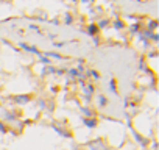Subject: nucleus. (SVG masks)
<instances>
[{
  "mask_svg": "<svg viewBox=\"0 0 159 150\" xmlns=\"http://www.w3.org/2000/svg\"><path fill=\"white\" fill-rule=\"evenodd\" d=\"M20 47H22V49H25V50H28V52H31V53H36V55H39V56L42 55L36 47H31V45H28V44H20Z\"/></svg>",
  "mask_w": 159,
  "mask_h": 150,
  "instance_id": "1",
  "label": "nucleus"
},
{
  "mask_svg": "<svg viewBox=\"0 0 159 150\" xmlns=\"http://www.w3.org/2000/svg\"><path fill=\"white\" fill-rule=\"evenodd\" d=\"M95 30H97V25H91V27H89V33H91V35H94Z\"/></svg>",
  "mask_w": 159,
  "mask_h": 150,
  "instance_id": "6",
  "label": "nucleus"
},
{
  "mask_svg": "<svg viewBox=\"0 0 159 150\" xmlns=\"http://www.w3.org/2000/svg\"><path fill=\"white\" fill-rule=\"evenodd\" d=\"M84 124H86L89 128H94V127L97 125V120H95V119H84Z\"/></svg>",
  "mask_w": 159,
  "mask_h": 150,
  "instance_id": "3",
  "label": "nucleus"
},
{
  "mask_svg": "<svg viewBox=\"0 0 159 150\" xmlns=\"http://www.w3.org/2000/svg\"><path fill=\"white\" fill-rule=\"evenodd\" d=\"M39 58H41V63H44V64H48V63H50V59H48V58H45L44 55H41Z\"/></svg>",
  "mask_w": 159,
  "mask_h": 150,
  "instance_id": "5",
  "label": "nucleus"
},
{
  "mask_svg": "<svg viewBox=\"0 0 159 150\" xmlns=\"http://www.w3.org/2000/svg\"><path fill=\"white\" fill-rule=\"evenodd\" d=\"M98 103H100V106H105L108 102H106V97L105 96H98Z\"/></svg>",
  "mask_w": 159,
  "mask_h": 150,
  "instance_id": "4",
  "label": "nucleus"
},
{
  "mask_svg": "<svg viewBox=\"0 0 159 150\" xmlns=\"http://www.w3.org/2000/svg\"><path fill=\"white\" fill-rule=\"evenodd\" d=\"M91 73H92V77H94V78H100V73H98V72H95V70H91Z\"/></svg>",
  "mask_w": 159,
  "mask_h": 150,
  "instance_id": "7",
  "label": "nucleus"
},
{
  "mask_svg": "<svg viewBox=\"0 0 159 150\" xmlns=\"http://www.w3.org/2000/svg\"><path fill=\"white\" fill-rule=\"evenodd\" d=\"M14 100H16V103H27L30 100V96H16Z\"/></svg>",
  "mask_w": 159,
  "mask_h": 150,
  "instance_id": "2",
  "label": "nucleus"
},
{
  "mask_svg": "<svg viewBox=\"0 0 159 150\" xmlns=\"http://www.w3.org/2000/svg\"><path fill=\"white\" fill-rule=\"evenodd\" d=\"M52 72H55V69H53V67H47V69L44 70V73H52Z\"/></svg>",
  "mask_w": 159,
  "mask_h": 150,
  "instance_id": "8",
  "label": "nucleus"
}]
</instances>
